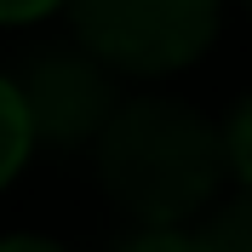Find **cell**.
<instances>
[{
	"mask_svg": "<svg viewBox=\"0 0 252 252\" xmlns=\"http://www.w3.org/2000/svg\"><path fill=\"white\" fill-rule=\"evenodd\" d=\"M109 69L115 63L97 58L86 40H80V46H40V52H29L12 86H17V97H23V109H29L34 138L58 143V149L97 138V132L109 126V115L121 109Z\"/></svg>",
	"mask_w": 252,
	"mask_h": 252,
	"instance_id": "3957f363",
	"label": "cell"
},
{
	"mask_svg": "<svg viewBox=\"0 0 252 252\" xmlns=\"http://www.w3.org/2000/svg\"><path fill=\"white\" fill-rule=\"evenodd\" d=\"M0 252H63V247H52L40 235H12V241H0Z\"/></svg>",
	"mask_w": 252,
	"mask_h": 252,
	"instance_id": "9c48e42d",
	"label": "cell"
},
{
	"mask_svg": "<svg viewBox=\"0 0 252 252\" xmlns=\"http://www.w3.org/2000/svg\"><path fill=\"white\" fill-rule=\"evenodd\" d=\"M223 149H229V166L241 172V184H252V97L229 115V126H223Z\"/></svg>",
	"mask_w": 252,
	"mask_h": 252,
	"instance_id": "8992f818",
	"label": "cell"
},
{
	"mask_svg": "<svg viewBox=\"0 0 252 252\" xmlns=\"http://www.w3.org/2000/svg\"><path fill=\"white\" fill-rule=\"evenodd\" d=\"M34 143V126H29V109H23V97L6 75H0V184H12V172L23 166Z\"/></svg>",
	"mask_w": 252,
	"mask_h": 252,
	"instance_id": "277c9868",
	"label": "cell"
},
{
	"mask_svg": "<svg viewBox=\"0 0 252 252\" xmlns=\"http://www.w3.org/2000/svg\"><path fill=\"white\" fill-rule=\"evenodd\" d=\"M52 6H63V0H0V23H29V17L52 12Z\"/></svg>",
	"mask_w": 252,
	"mask_h": 252,
	"instance_id": "ba28073f",
	"label": "cell"
},
{
	"mask_svg": "<svg viewBox=\"0 0 252 252\" xmlns=\"http://www.w3.org/2000/svg\"><path fill=\"white\" fill-rule=\"evenodd\" d=\"M201 247L206 252H252V184H247V195L218 206V218L201 229Z\"/></svg>",
	"mask_w": 252,
	"mask_h": 252,
	"instance_id": "5b68a950",
	"label": "cell"
},
{
	"mask_svg": "<svg viewBox=\"0 0 252 252\" xmlns=\"http://www.w3.org/2000/svg\"><path fill=\"white\" fill-rule=\"evenodd\" d=\"M229 149L206 115L172 97H138L97 132V178L138 223H184L223 184Z\"/></svg>",
	"mask_w": 252,
	"mask_h": 252,
	"instance_id": "6da1fadb",
	"label": "cell"
},
{
	"mask_svg": "<svg viewBox=\"0 0 252 252\" xmlns=\"http://www.w3.org/2000/svg\"><path fill=\"white\" fill-rule=\"evenodd\" d=\"M75 34L126 75H166L201 58L218 0H69Z\"/></svg>",
	"mask_w": 252,
	"mask_h": 252,
	"instance_id": "7a4b0ae2",
	"label": "cell"
},
{
	"mask_svg": "<svg viewBox=\"0 0 252 252\" xmlns=\"http://www.w3.org/2000/svg\"><path fill=\"white\" fill-rule=\"evenodd\" d=\"M121 252H206L201 235H178V223H143V235H132Z\"/></svg>",
	"mask_w": 252,
	"mask_h": 252,
	"instance_id": "52a82bcc",
	"label": "cell"
}]
</instances>
